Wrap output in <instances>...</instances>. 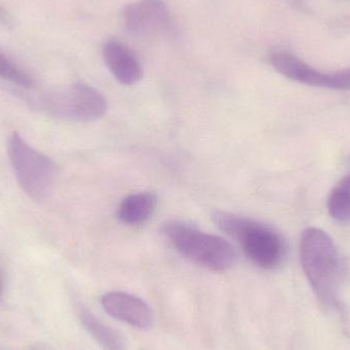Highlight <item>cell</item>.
Masks as SVG:
<instances>
[{
    "instance_id": "6da1fadb",
    "label": "cell",
    "mask_w": 350,
    "mask_h": 350,
    "mask_svg": "<svg viewBox=\"0 0 350 350\" xmlns=\"http://www.w3.org/2000/svg\"><path fill=\"white\" fill-rule=\"evenodd\" d=\"M300 259L320 299L327 304L336 301L342 283L343 262L333 239L321 228H306L300 239Z\"/></svg>"
},
{
    "instance_id": "7a4b0ae2",
    "label": "cell",
    "mask_w": 350,
    "mask_h": 350,
    "mask_svg": "<svg viewBox=\"0 0 350 350\" xmlns=\"http://www.w3.org/2000/svg\"><path fill=\"white\" fill-rule=\"evenodd\" d=\"M212 219L220 230L242 246L247 258L257 267L271 269L281 263L284 243L269 226L226 211L214 212Z\"/></svg>"
},
{
    "instance_id": "3957f363",
    "label": "cell",
    "mask_w": 350,
    "mask_h": 350,
    "mask_svg": "<svg viewBox=\"0 0 350 350\" xmlns=\"http://www.w3.org/2000/svg\"><path fill=\"white\" fill-rule=\"evenodd\" d=\"M163 232L183 256L205 269L226 271L236 260V251L228 241L202 232L191 224L168 222L163 226Z\"/></svg>"
},
{
    "instance_id": "277c9868",
    "label": "cell",
    "mask_w": 350,
    "mask_h": 350,
    "mask_svg": "<svg viewBox=\"0 0 350 350\" xmlns=\"http://www.w3.org/2000/svg\"><path fill=\"white\" fill-rule=\"evenodd\" d=\"M8 152L21 189L31 199H44L57 179V167L55 162L29 146L16 133L8 139Z\"/></svg>"
},
{
    "instance_id": "5b68a950",
    "label": "cell",
    "mask_w": 350,
    "mask_h": 350,
    "mask_svg": "<svg viewBox=\"0 0 350 350\" xmlns=\"http://www.w3.org/2000/svg\"><path fill=\"white\" fill-rule=\"evenodd\" d=\"M44 109L57 118L92 122L106 114L108 104L96 88L88 84L76 83L65 92L45 98Z\"/></svg>"
},
{
    "instance_id": "8992f818",
    "label": "cell",
    "mask_w": 350,
    "mask_h": 350,
    "mask_svg": "<svg viewBox=\"0 0 350 350\" xmlns=\"http://www.w3.org/2000/svg\"><path fill=\"white\" fill-rule=\"evenodd\" d=\"M269 63L282 75L298 83L334 90H350V69L322 72L285 51H273Z\"/></svg>"
},
{
    "instance_id": "52a82bcc",
    "label": "cell",
    "mask_w": 350,
    "mask_h": 350,
    "mask_svg": "<svg viewBox=\"0 0 350 350\" xmlns=\"http://www.w3.org/2000/svg\"><path fill=\"white\" fill-rule=\"evenodd\" d=\"M124 25L129 34L150 37L167 32L172 18L163 0H139L125 8Z\"/></svg>"
},
{
    "instance_id": "ba28073f",
    "label": "cell",
    "mask_w": 350,
    "mask_h": 350,
    "mask_svg": "<svg viewBox=\"0 0 350 350\" xmlns=\"http://www.w3.org/2000/svg\"><path fill=\"white\" fill-rule=\"evenodd\" d=\"M102 306L107 314L135 328L146 330L153 324L150 306L141 298L126 292H108L103 296Z\"/></svg>"
},
{
    "instance_id": "9c48e42d",
    "label": "cell",
    "mask_w": 350,
    "mask_h": 350,
    "mask_svg": "<svg viewBox=\"0 0 350 350\" xmlns=\"http://www.w3.org/2000/svg\"><path fill=\"white\" fill-rule=\"evenodd\" d=\"M105 63L117 81L124 85H133L141 81L144 71L137 55L124 43L110 40L105 44Z\"/></svg>"
},
{
    "instance_id": "30bf717a",
    "label": "cell",
    "mask_w": 350,
    "mask_h": 350,
    "mask_svg": "<svg viewBox=\"0 0 350 350\" xmlns=\"http://www.w3.org/2000/svg\"><path fill=\"white\" fill-rule=\"evenodd\" d=\"M157 198L152 193L127 196L118 208L119 220L127 226H139L147 221L155 211Z\"/></svg>"
},
{
    "instance_id": "8fae6325",
    "label": "cell",
    "mask_w": 350,
    "mask_h": 350,
    "mask_svg": "<svg viewBox=\"0 0 350 350\" xmlns=\"http://www.w3.org/2000/svg\"><path fill=\"white\" fill-rule=\"evenodd\" d=\"M79 318L86 330L98 341L104 350H125L120 337L116 332L98 321L86 308H79Z\"/></svg>"
},
{
    "instance_id": "7c38bea8",
    "label": "cell",
    "mask_w": 350,
    "mask_h": 350,
    "mask_svg": "<svg viewBox=\"0 0 350 350\" xmlns=\"http://www.w3.org/2000/svg\"><path fill=\"white\" fill-rule=\"evenodd\" d=\"M328 211L336 221H350V191L337 185L328 198Z\"/></svg>"
},
{
    "instance_id": "4fadbf2b",
    "label": "cell",
    "mask_w": 350,
    "mask_h": 350,
    "mask_svg": "<svg viewBox=\"0 0 350 350\" xmlns=\"http://www.w3.org/2000/svg\"><path fill=\"white\" fill-rule=\"evenodd\" d=\"M0 77L23 88H30L32 79L28 74L20 69L14 62L0 53Z\"/></svg>"
},
{
    "instance_id": "5bb4252c",
    "label": "cell",
    "mask_w": 350,
    "mask_h": 350,
    "mask_svg": "<svg viewBox=\"0 0 350 350\" xmlns=\"http://www.w3.org/2000/svg\"><path fill=\"white\" fill-rule=\"evenodd\" d=\"M338 185L339 187H342V189L350 191V174L343 177V178L341 179L340 183H339Z\"/></svg>"
},
{
    "instance_id": "9a60e30c",
    "label": "cell",
    "mask_w": 350,
    "mask_h": 350,
    "mask_svg": "<svg viewBox=\"0 0 350 350\" xmlns=\"http://www.w3.org/2000/svg\"><path fill=\"white\" fill-rule=\"evenodd\" d=\"M0 294H1V284H0Z\"/></svg>"
}]
</instances>
